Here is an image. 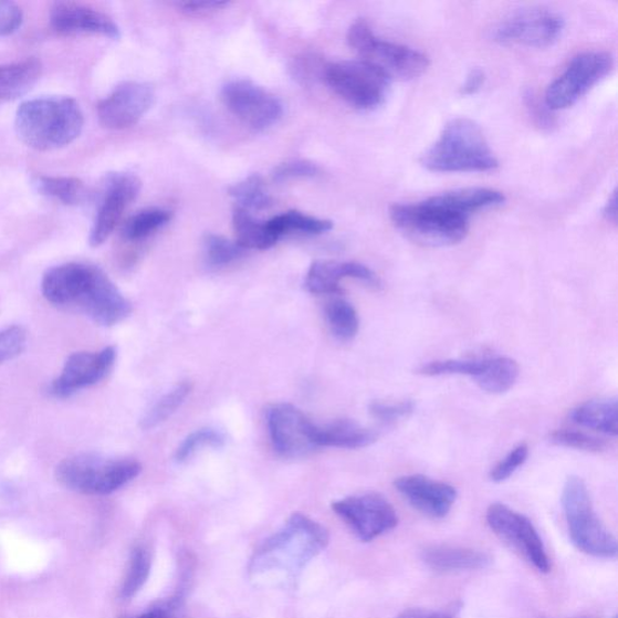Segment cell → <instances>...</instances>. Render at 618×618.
<instances>
[{
	"mask_svg": "<svg viewBox=\"0 0 618 618\" xmlns=\"http://www.w3.org/2000/svg\"><path fill=\"white\" fill-rule=\"evenodd\" d=\"M530 457V446L520 443L491 471L490 478L495 483L509 480L514 473L527 462Z\"/></svg>",
	"mask_w": 618,
	"mask_h": 618,
	"instance_id": "40",
	"label": "cell"
},
{
	"mask_svg": "<svg viewBox=\"0 0 618 618\" xmlns=\"http://www.w3.org/2000/svg\"><path fill=\"white\" fill-rule=\"evenodd\" d=\"M397 618H455L452 614L433 611L428 609H410L400 614Z\"/></svg>",
	"mask_w": 618,
	"mask_h": 618,
	"instance_id": "46",
	"label": "cell"
},
{
	"mask_svg": "<svg viewBox=\"0 0 618 618\" xmlns=\"http://www.w3.org/2000/svg\"><path fill=\"white\" fill-rule=\"evenodd\" d=\"M325 82L353 107L371 111L386 101L389 78L363 60L326 64Z\"/></svg>",
	"mask_w": 618,
	"mask_h": 618,
	"instance_id": "9",
	"label": "cell"
},
{
	"mask_svg": "<svg viewBox=\"0 0 618 618\" xmlns=\"http://www.w3.org/2000/svg\"><path fill=\"white\" fill-rule=\"evenodd\" d=\"M51 28L64 35L95 34L111 39L121 36V29L104 12L77 3H56L50 11Z\"/></svg>",
	"mask_w": 618,
	"mask_h": 618,
	"instance_id": "20",
	"label": "cell"
},
{
	"mask_svg": "<svg viewBox=\"0 0 618 618\" xmlns=\"http://www.w3.org/2000/svg\"><path fill=\"white\" fill-rule=\"evenodd\" d=\"M229 193L243 209L262 210L272 206V199L266 190V184L259 175H252L234 184Z\"/></svg>",
	"mask_w": 618,
	"mask_h": 618,
	"instance_id": "34",
	"label": "cell"
},
{
	"mask_svg": "<svg viewBox=\"0 0 618 618\" xmlns=\"http://www.w3.org/2000/svg\"><path fill=\"white\" fill-rule=\"evenodd\" d=\"M505 196L486 188L446 191L417 203H396L389 217L410 241L426 247H452L465 240L471 216L502 206Z\"/></svg>",
	"mask_w": 618,
	"mask_h": 618,
	"instance_id": "1",
	"label": "cell"
},
{
	"mask_svg": "<svg viewBox=\"0 0 618 618\" xmlns=\"http://www.w3.org/2000/svg\"><path fill=\"white\" fill-rule=\"evenodd\" d=\"M422 559L429 568L442 573L481 570L493 562L483 551L452 546H431L423 551Z\"/></svg>",
	"mask_w": 618,
	"mask_h": 618,
	"instance_id": "22",
	"label": "cell"
},
{
	"mask_svg": "<svg viewBox=\"0 0 618 618\" xmlns=\"http://www.w3.org/2000/svg\"><path fill=\"white\" fill-rule=\"evenodd\" d=\"M172 219V213L160 208L140 210L130 217L123 228V237L127 241H139L147 239L155 231L160 230Z\"/></svg>",
	"mask_w": 618,
	"mask_h": 618,
	"instance_id": "31",
	"label": "cell"
},
{
	"mask_svg": "<svg viewBox=\"0 0 618 618\" xmlns=\"http://www.w3.org/2000/svg\"><path fill=\"white\" fill-rule=\"evenodd\" d=\"M154 101L155 91L147 83L127 82L118 85L98 104L99 123L114 130L133 127L148 113Z\"/></svg>",
	"mask_w": 618,
	"mask_h": 618,
	"instance_id": "17",
	"label": "cell"
},
{
	"mask_svg": "<svg viewBox=\"0 0 618 618\" xmlns=\"http://www.w3.org/2000/svg\"><path fill=\"white\" fill-rule=\"evenodd\" d=\"M325 315L333 334L339 341H352L359 332V315L357 311L344 298L328 301Z\"/></svg>",
	"mask_w": 618,
	"mask_h": 618,
	"instance_id": "30",
	"label": "cell"
},
{
	"mask_svg": "<svg viewBox=\"0 0 618 618\" xmlns=\"http://www.w3.org/2000/svg\"><path fill=\"white\" fill-rule=\"evenodd\" d=\"M42 71L41 61L35 59L0 65V102L28 94L41 77Z\"/></svg>",
	"mask_w": 618,
	"mask_h": 618,
	"instance_id": "24",
	"label": "cell"
},
{
	"mask_svg": "<svg viewBox=\"0 0 618 618\" xmlns=\"http://www.w3.org/2000/svg\"><path fill=\"white\" fill-rule=\"evenodd\" d=\"M320 174V168L310 161H289L275 167L272 178L275 181H286L296 178H312Z\"/></svg>",
	"mask_w": 618,
	"mask_h": 618,
	"instance_id": "43",
	"label": "cell"
},
{
	"mask_svg": "<svg viewBox=\"0 0 618 618\" xmlns=\"http://www.w3.org/2000/svg\"><path fill=\"white\" fill-rule=\"evenodd\" d=\"M140 187V180L134 175L111 174L105 177L94 227L90 233L91 247L97 248L109 239L127 207L137 199Z\"/></svg>",
	"mask_w": 618,
	"mask_h": 618,
	"instance_id": "15",
	"label": "cell"
},
{
	"mask_svg": "<svg viewBox=\"0 0 618 618\" xmlns=\"http://www.w3.org/2000/svg\"><path fill=\"white\" fill-rule=\"evenodd\" d=\"M245 249L226 239V237L209 233L205 239L206 260L210 266L220 268L231 264L244 255Z\"/></svg>",
	"mask_w": 618,
	"mask_h": 618,
	"instance_id": "35",
	"label": "cell"
},
{
	"mask_svg": "<svg viewBox=\"0 0 618 618\" xmlns=\"http://www.w3.org/2000/svg\"><path fill=\"white\" fill-rule=\"evenodd\" d=\"M268 426L274 450L286 458L306 455L314 443V423L291 404H277L268 411Z\"/></svg>",
	"mask_w": 618,
	"mask_h": 618,
	"instance_id": "16",
	"label": "cell"
},
{
	"mask_svg": "<svg viewBox=\"0 0 618 618\" xmlns=\"http://www.w3.org/2000/svg\"><path fill=\"white\" fill-rule=\"evenodd\" d=\"M348 44L358 52L360 60L383 73L389 81H413L429 69V59L412 48L383 41L375 35L370 24L355 21L348 31Z\"/></svg>",
	"mask_w": 618,
	"mask_h": 618,
	"instance_id": "8",
	"label": "cell"
},
{
	"mask_svg": "<svg viewBox=\"0 0 618 618\" xmlns=\"http://www.w3.org/2000/svg\"><path fill=\"white\" fill-rule=\"evenodd\" d=\"M614 69V59L608 52L590 51L577 55L569 63L545 95L546 107L562 111L572 107L587 92L608 76Z\"/></svg>",
	"mask_w": 618,
	"mask_h": 618,
	"instance_id": "10",
	"label": "cell"
},
{
	"mask_svg": "<svg viewBox=\"0 0 618 618\" xmlns=\"http://www.w3.org/2000/svg\"><path fill=\"white\" fill-rule=\"evenodd\" d=\"M485 81V74L481 69H472L462 87H460V94L463 96H472L478 94L482 88Z\"/></svg>",
	"mask_w": 618,
	"mask_h": 618,
	"instance_id": "45",
	"label": "cell"
},
{
	"mask_svg": "<svg viewBox=\"0 0 618 618\" xmlns=\"http://www.w3.org/2000/svg\"><path fill=\"white\" fill-rule=\"evenodd\" d=\"M115 360L114 347L96 353H74L65 362L60 377L51 385V392L57 398H67L78 390L95 386L109 375Z\"/></svg>",
	"mask_w": 618,
	"mask_h": 618,
	"instance_id": "18",
	"label": "cell"
},
{
	"mask_svg": "<svg viewBox=\"0 0 618 618\" xmlns=\"http://www.w3.org/2000/svg\"><path fill=\"white\" fill-rule=\"evenodd\" d=\"M520 377V366L516 360L497 357L484 359L481 373L473 379L485 392L504 394L514 387Z\"/></svg>",
	"mask_w": 618,
	"mask_h": 618,
	"instance_id": "27",
	"label": "cell"
},
{
	"mask_svg": "<svg viewBox=\"0 0 618 618\" xmlns=\"http://www.w3.org/2000/svg\"><path fill=\"white\" fill-rule=\"evenodd\" d=\"M233 230L235 243L243 249H259L265 251L280 240L270 228L268 222H260L247 209L237 207L233 210Z\"/></svg>",
	"mask_w": 618,
	"mask_h": 618,
	"instance_id": "26",
	"label": "cell"
},
{
	"mask_svg": "<svg viewBox=\"0 0 618 618\" xmlns=\"http://www.w3.org/2000/svg\"><path fill=\"white\" fill-rule=\"evenodd\" d=\"M370 415L379 422L390 425L398 420L410 417L415 411V404L410 400L398 402L375 401L368 407Z\"/></svg>",
	"mask_w": 618,
	"mask_h": 618,
	"instance_id": "41",
	"label": "cell"
},
{
	"mask_svg": "<svg viewBox=\"0 0 618 618\" xmlns=\"http://www.w3.org/2000/svg\"><path fill=\"white\" fill-rule=\"evenodd\" d=\"M551 443L565 449H573L589 453H599L607 450V442L603 439L591 437L589 433L577 430H557L549 436Z\"/></svg>",
	"mask_w": 618,
	"mask_h": 618,
	"instance_id": "37",
	"label": "cell"
},
{
	"mask_svg": "<svg viewBox=\"0 0 618 618\" xmlns=\"http://www.w3.org/2000/svg\"><path fill=\"white\" fill-rule=\"evenodd\" d=\"M270 230L279 237L287 232H301L307 234H322L331 231L334 223L331 220L313 218L304 213L292 210L284 214L272 218L268 221Z\"/></svg>",
	"mask_w": 618,
	"mask_h": 618,
	"instance_id": "29",
	"label": "cell"
},
{
	"mask_svg": "<svg viewBox=\"0 0 618 618\" xmlns=\"http://www.w3.org/2000/svg\"><path fill=\"white\" fill-rule=\"evenodd\" d=\"M124 618H187L184 590L180 589L172 597L153 604L142 614Z\"/></svg>",
	"mask_w": 618,
	"mask_h": 618,
	"instance_id": "39",
	"label": "cell"
},
{
	"mask_svg": "<svg viewBox=\"0 0 618 618\" xmlns=\"http://www.w3.org/2000/svg\"><path fill=\"white\" fill-rule=\"evenodd\" d=\"M562 505L577 549L596 558L617 556V538L598 517L584 480L573 476L565 482Z\"/></svg>",
	"mask_w": 618,
	"mask_h": 618,
	"instance_id": "7",
	"label": "cell"
},
{
	"mask_svg": "<svg viewBox=\"0 0 618 618\" xmlns=\"http://www.w3.org/2000/svg\"><path fill=\"white\" fill-rule=\"evenodd\" d=\"M151 555L147 547L137 546L130 554L127 573L121 590L123 600L133 599L148 582Z\"/></svg>",
	"mask_w": 618,
	"mask_h": 618,
	"instance_id": "32",
	"label": "cell"
},
{
	"mask_svg": "<svg viewBox=\"0 0 618 618\" xmlns=\"http://www.w3.org/2000/svg\"><path fill=\"white\" fill-rule=\"evenodd\" d=\"M313 439L317 447L358 450L376 442L377 436L353 420L338 419L324 426L314 425Z\"/></svg>",
	"mask_w": 618,
	"mask_h": 618,
	"instance_id": "23",
	"label": "cell"
},
{
	"mask_svg": "<svg viewBox=\"0 0 618 618\" xmlns=\"http://www.w3.org/2000/svg\"><path fill=\"white\" fill-rule=\"evenodd\" d=\"M394 485L407 503L431 519L449 515L458 496L453 485L423 475L402 476Z\"/></svg>",
	"mask_w": 618,
	"mask_h": 618,
	"instance_id": "19",
	"label": "cell"
},
{
	"mask_svg": "<svg viewBox=\"0 0 618 618\" xmlns=\"http://www.w3.org/2000/svg\"><path fill=\"white\" fill-rule=\"evenodd\" d=\"M15 128L25 146L41 151L57 150L82 135L84 114L71 97L34 98L20 105Z\"/></svg>",
	"mask_w": 618,
	"mask_h": 618,
	"instance_id": "3",
	"label": "cell"
},
{
	"mask_svg": "<svg viewBox=\"0 0 618 618\" xmlns=\"http://www.w3.org/2000/svg\"><path fill=\"white\" fill-rule=\"evenodd\" d=\"M486 523L495 535L541 573L551 570V562L541 535L532 521L504 504H492L486 510Z\"/></svg>",
	"mask_w": 618,
	"mask_h": 618,
	"instance_id": "12",
	"label": "cell"
},
{
	"mask_svg": "<svg viewBox=\"0 0 618 618\" xmlns=\"http://www.w3.org/2000/svg\"><path fill=\"white\" fill-rule=\"evenodd\" d=\"M228 2H186L180 3L179 6L188 11H206V10H216L222 7H227Z\"/></svg>",
	"mask_w": 618,
	"mask_h": 618,
	"instance_id": "47",
	"label": "cell"
},
{
	"mask_svg": "<svg viewBox=\"0 0 618 618\" xmlns=\"http://www.w3.org/2000/svg\"><path fill=\"white\" fill-rule=\"evenodd\" d=\"M603 216L609 222L616 226L617 223V200H616V192H612L610 199L608 200L607 205H605L603 210Z\"/></svg>",
	"mask_w": 618,
	"mask_h": 618,
	"instance_id": "48",
	"label": "cell"
},
{
	"mask_svg": "<svg viewBox=\"0 0 618 618\" xmlns=\"http://www.w3.org/2000/svg\"><path fill=\"white\" fill-rule=\"evenodd\" d=\"M577 426L596 430L605 436L617 437L618 405L616 399L590 400L577 406L570 413Z\"/></svg>",
	"mask_w": 618,
	"mask_h": 618,
	"instance_id": "25",
	"label": "cell"
},
{
	"mask_svg": "<svg viewBox=\"0 0 618 618\" xmlns=\"http://www.w3.org/2000/svg\"><path fill=\"white\" fill-rule=\"evenodd\" d=\"M226 443V438L222 433L214 429H201L197 430L181 442L178 447L176 453V460L178 463L188 462V460L197 452L203 449V447H219Z\"/></svg>",
	"mask_w": 618,
	"mask_h": 618,
	"instance_id": "38",
	"label": "cell"
},
{
	"mask_svg": "<svg viewBox=\"0 0 618 618\" xmlns=\"http://www.w3.org/2000/svg\"><path fill=\"white\" fill-rule=\"evenodd\" d=\"M328 544V533L318 522L294 514L284 527L262 544L252 559L255 574L283 570L296 575Z\"/></svg>",
	"mask_w": 618,
	"mask_h": 618,
	"instance_id": "5",
	"label": "cell"
},
{
	"mask_svg": "<svg viewBox=\"0 0 618 618\" xmlns=\"http://www.w3.org/2000/svg\"><path fill=\"white\" fill-rule=\"evenodd\" d=\"M36 191L65 206H81L87 200L85 184L72 177L39 176L33 180Z\"/></svg>",
	"mask_w": 618,
	"mask_h": 618,
	"instance_id": "28",
	"label": "cell"
},
{
	"mask_svg": "<svg viewBox=\"0 0 618 618\" xmlns=\"http://www.w3.org/2000/svg\"><path fill=\"white\" fill-rule=\"evenodd\" d=\"M333 510L363 543L375 541L396 528L399 523L396 509L378 493L341 499L333 504Z\"/></svg>",
	"mask_w": 618,
	"mask_h": 618,
	"instance_id": "11",
	"label": "cell"
},
{
	"mask_svg": "<svg viewBox=\"0 0 618 618\" xmlns=\"http://www.w3.org/2000/svg\"><path fill=\"white\" fill-rule=\"evenodd\" d=\"M28 336L22 327L10 326L0 332V364L14 359L22 353Z\"/></svg>",
	"mask_w": 618,
	"mask_h": 618,
	"instance_id": "42",
	"label": "cell"
},
{
	"mask_svg": "<svg viewBox=\"0 0 618 618\" xmlns=\"http://www.w3.org/2000/svg\"><path fill=\"white\" fill-rule=\"evenodd\" d=\"M140 471L142 465L134 459L84 453L62 460L56 468V479L76 493L108 495L134 481Z\"/></svg>",
	"mask_w": 618,
	"mask_h": 618,
	"instance_id": "6",
	"label": "cell"
},
{
	"mask_svg": "<svg viewBox=\"0 0 618 618\" xmlns=\"http://www.w3.org/2000/svg\"><path fill=\"white\" fill-rule=\"evenodd\" d=\"M226 107L247 126L268 129L281 121L283 104L269 91L249 81H233L222 87Z\"/></svg>",
	"mask_w": 618,
	"mask_h": 618,
	"instance_id": "14",
	"label": "cell"
},
{
	"mask_svg": "<svg viewBox=\"0 0 618 618\" xmlns=\"http://www.w3.org/2000/svg\"><path fill=\"white\" fill-rule=\"evenodd\" d=\"M42 292L52 305L82 312L103 326L122 323L133 312L108 275L84 262L50 269L44 274Z\"/></svg>",
	"mask_w": 618,
	"mask_h": 618,
	"instance_id": "2",
	"label": "cell"
},
{
	"mask_svg": "<svg viewBox=\"0 0 618 618\" xmlns=\"http://www.w3.org/2000/svg\"><path fill=\"white\" fill-rule=\"evenodd\" d=\"M431 172H491L499 163L483 130L468 117H457L443 127L439 139L420 157Z\"/></svg>",
	"mask_w": 618,
	"mask_h": 618,
	"instance_id": "4",
	"label": "cell"
},
{
	"mask_svg": "<svg viewBox=\"0 0 618 618\" xmlns=\"http://www.w3.org/2000/svg\"><path fill=\"white\" fill-rule=\"evenodd\" d=\"M23 12L21 8L11 2H0V36L14 34L21 29Z\"/></svg>",
	"mask_w": 618,
	"mask_h": 618,
	"instance_id": "44",
	"label": "cell"
},
{
	"mask_svg": "<svg viewBox=\"0 0 618 618\" xmlns=\"http://www.w3.org/2000/svg\"><path fill=\"white\" fill-rule=\"evenodd\" d=\"M563 19L545 8L522 9L496 25L493 39L501 44L547 48L558 41Z\"/></svg>",
	"mask_w": 618,
	"mask_h": 618,
	"instance_id": "13",
	"label": "cell"
},
{
	"mask_svg": "<svg viewBox=\"0 0 618 618\" xmlns=\"http://www.w3.org/2000/svg\"><path fill=\"white\" fill-rule=\"evenodd\" d=\"M614 618H616V617H614Z\"/></svg>",
	"mask_w": 618,
	"mask_h": 618,
	"instance_id": "49",
	"label": "cell"
},
{
	"mask_svg": "<svg viewBox=\"0 0 618 618\" xmlns=\"http://www.w3.org/2000/svg\"><path fill=\"white\" fill-rule=\"evenodd\" d=\"M191 389V384L182 383L165 394V396L151 407L150 411L144 416L140 425L142 428L144 430H149L166 422L168 418L177 412L184 401H186Z\"/></svg>",
	"mask_w": 618,
	"mask_h": 618,
	"instance_id": "33",
	"label": "cell"
},
{
	"mask_svg": "<svg viewBox=\"0 0 618 618\" xmlns=\"http://www.w3.org/2000/svg\"><path fill=\"white\" fill-rule=\"evenodd\" d=\"M483 360H437L420 366L417 374L428 377L469 376L475 378L482 370Z\"/></svg>",
	"mask_w": 618,
	"mask_h": 618,
	"instance_id": "36",
	"label": "cell"
},
{
	"mask_svg": "<svg viewBox=\"0 0 618 618\" xmlns=\"http://www.w3.org/2000/svg\"><path fill=\"white\" fill-rule=\"evenodd\" d=\"M354 279L378 287V275L359 262L315 261L308 270L305 286L312 294H336L339 282Z\"/></svg>",
	"mask_w": 618,
	"mask_h": 618,
	"instance_id": "21",
	"label": "cell"
}]
</instances>
